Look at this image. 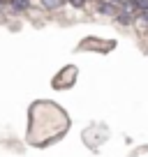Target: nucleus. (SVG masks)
I'll return each instance as SVG.
<instances>
[{
	"mask_svg": "<svg viewBox=\"0 0 148 157\" xmlns=\"http://www.w3.org/2000/svg\"><path fill=\"white\" fill-rule=\"evenodd\" d=\"M137 25H139V28H148V12H143V14L141 16H137Z\"/></svg>",
	"mask_w": 148,
	"mask_h": 157,
	"instance_id": "1",
	"label": "nucleus"
},
{
	"mask_svg": "<svg viewBox=\"0 0 148 157\" xmlns=\"http://www.w3.org/2000/svg\"><path fill=\"white\" fill-rule=\"evenodd\" d=\"M12 7H14V10H25V7H28V0H12Z\"/></svg>",
	"mask_w": 148,
	"mask_h": 157,
	"instance_id": "2",
	"label": "nucleus"
},
{
	"mask_svg": "<svg viewBox=\"0 0 148 157\" xmlns=\"http://www.w3.org/2000/svg\"><path fill=\"white\" fill-rule=\"evenodd\" d=\"M132 5L139 7V10H143V12H148V0H132Z\"/></svg>",
	"mask_w": 148,
	"mask_h": 157,
	"instance_id": "3",
	"label": "nucleus"
},
{
	"mask_svg": "<svg viewBox=\"0 0 148 157\" xmlns=\"http://www.w3.org/2000/svg\"><path fill=\"white\" fill-rule=\"evenodd\" d=\"M42 2H44V7L53 10V7H60V2H63V0H42Z\"/></svg>",
	"mask_w": 148,
	"mask_h": 157,
	"instance_id": "4",
	"label": "nucleus"
},
{
	"mask_svg": "<svg viewBox=\"0 0 148 157\" xmlns=\"http://www.w3.org/2000/svg\"><path fill=\"white\" fill-rule=\"evenodd\" d=\"M69 2H72L74 7H84V0H69Z\"/></svg>",
	"mask_w": 148,
	"mask_h": 157,
	"instance_id": "5",
	"label": "nucleus"
},
{
	"mask_svg": "<svg viewBox=\"0 0 148 157\" xmlns=\"http://www.w3.org/2000/svg\"><path fill=\"white\" fill-rule=\"evenodd\" d=\"M118 2H125V0H118Z\"/></svg>",
	"mask_w": 148,
	"mask_h": 157,
	"instance_id": "6",
	"label": "nucleus"
}]
</instances>
